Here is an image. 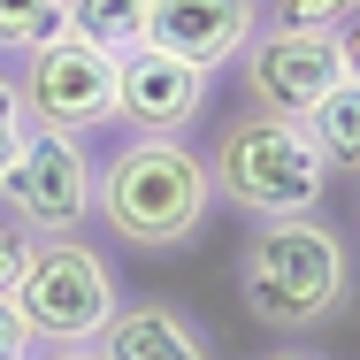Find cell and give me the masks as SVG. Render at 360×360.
I'll return each mask as SVG.
<instances>
[{"instance_id":"obj_2","label":"cell","mask_w":360,"mask_h":360,"mask_svg":"<svg viewBox=\"0 0 360 360\" xmlns=\"http://www.w3.org/2000/svg\"><path fill=\"white\" fill-rule=\"evenodd\" d=\"M92 215L108 238L139 245V253H176L192 245L215 215V184H207V153L192 139H123L92 169Z\"/></svg>"},{"instance_id":"obj_20","label":"cell","mask_w":360,"mask_h":360,"mask_svg":"<svg viewBox=\"0 0 360 360\" xmlns=\"http://www.w3.org/2000/svg\"><path fill=\"white\" fill-rule=\"evenodd\" d=\"M261 360H322V353H291V345H276V353H261Z\"/></svg>"},{"instance_id":"obj_18","label":"cell","mask_w":360,"mask_h":360,"mask_svg":"<svg viewBox=\"0 0 360 360\" xmlns=\"http://www.w3.org/2000/svg\"><path fill=\"white\" fill-rule=\"evenodd\" d=\"M31 360H108L100 345H31Z\"/></svg>"},{"instance_id":"obj_17","label":"cell","mask_w":360,"mask_h":360,"mask_svg":"<svg viewBox=\"0 0 360 360\" xmlns=\"http://www.w3.org/2000/svg\"><path fill=\"white\" fill-rule=\"evenodd\" d=\"M0 360H31V330H23V314L0 299Z\"/></svg>"},{"instance_id":"obj_6","label":"cell","mask_w":360,"mask_h":360,"mask_svg":"<svg viewBox=\"0 0 360 360\" xmlns=\"http://www.w3.org/2000/svg\"><path fill=\"white\" fill-rule=\"evenodd\" d=\"M0 222H15L31 238H77L92 222V153H84V139L31 131L15 146V161L0 176Z\"/></svg>"},{"instance_id":"obj_7","label":"cell","mask_w":360,"mask_h":360,"mask_svg":"<svg viewBox=\"0 0 360 360\" xmlns=\"http://www.w3.org/2000/svg\"><path fill=\"white\" fill-rule=\"evenodd\" d=\"M238 84H245V108L261 115H284L299 123L330 84H345V54L330 31H284V23H261L238 54Z\"/></svg>"},{"instance_id":"obj_19","label":"cell","mask_w":360,"mask_h":360,"mask_svg":"<svg viewBox=\"0 0 360 360\" xmlns=\"http://www.w3.org/2000/svg\"><path fill=\"white\" fill-rule=\"evenodd\" d=\"M338 54H345V77H360V15L338 31Z\"/></svg>"},{"instance_id":"obj_13","label":"cell","mask_w":360,"mask_h":360,"mask_svg":"<svg viewBox=\"0 0 360 360\" xmlns=\"http://www.w3.org/2000/svg\"><path fill=\"white\" fill-rule=\"evenodd\" d=\"M70 31V0H0V54H39Z\"/></svg>"},{"instance_id":"obj_4","label":"cell","mask_w":360,"mask_h":360,"mask_svg":"<svg viewBox=\"0 0 360 360\" xmlns=\"http://www.w3.org/2000/svg\"><path fill=\"white\" fill-rule=\"evenodd\" d=\"M31 330V345H100V330L115 322L123 291H115V269L108 253L77 230V238H39L31 245V269L8 299Z\"/></svg>"},{"instance_id":"obj_3","label":"cell","mask_w":360,"mask_h":360,"mask_svg":"<svg viewBox=\"0 0 360 360\" xmlns=\"http://www.w3.org/2000/svg\"><path fill=\"white\" fill-rule=\"evenodd\" d=\"M207 184L238 215L269 222V215H322L330 169H322V153L307 146L299 123L238 108V115H222L215 146H207Z\"/></svg>"},{"instance_id":"obj_9","label":"cell","mask_w":360,"mask_h":360,"mask_svg":"<svg viewBox=\"0 0 360 360\" xmlns=\"http://www.w3.org/2000/svg\"><path fill=\"white\" fill-rule=\"evenodd\" d=\"M253 31H261V0H153L146 8V46H161L207 77L222 62H238Z\"/></svg>"},{"instance_id":"obj_8","label":"cell","mask_w":360,"mask_h":360,"mask_svg":"<svg viewBox=\"0 0 360 360\" xmlns=\"http://www.w3.org/2000/svg\"><path fill=\"white\" fill-rule=\"evenodd\" d=\"M207 92L215 77L161 54V46H139L115 62V123H131V139H184L200 115H207Z\"/></svg>"},{"instance_id":"obj_5","label":"cell","mask_w":360,"mask_h":360,"mask_svg":"<svg viewBox=\"0 0 360 360\" xmlns=\"http://www.w3.org/2000/svg\"><path fill=\"white\" fill-rule=\"evenodd\" d=\"M15 92H23V123H31V131L92 139L100 123H115V54H100V46H84L77 31H62V39H46L39 54H23Z\"/></svg>"},{"instance_id":"obj_14","label":"cell","mask_w":360,"mask_h":360,"mask_svg":"<svg viewBox=\"0 0 360 360\" xmlns=\"http://www.w3.org/2000/svg\"><path fill=\"white\" fill-rule=\"evenodd\" d=\"M360 15V0H261V23H284V31H345Z\"/></svg>"},{"instance_id":"obj_16","label":"cell","mask_w":360,"mask_h":360,"mask_svg":"<svg viewBox=\"0 0 360 360\" xmlns=\"http://www.w3.org/2000/svg\"><path fill=\"white\" fill-rule=\"evenodd\" d=\"M31 230H15V222H0V299H15V284H23V269H31Z\"/></svg>"},{"instance_id":"obj_10","label":"cell","mask_w":360,"mask_h":360,"mask_svg":"<svg viewBox=\"0 0 360 360\" xmlns=\"http://www.w3.org/2000/svg\"><path fill=\"white\" fill-rule=\"evenodd\" d=\"M100 353L108 360H215V338L176 299H131L100 330Z\"/></svg>"},{"instance_id":"obj_11","label":"cell","mask_w":360,"mask_h":360,"mask_svg":"<svg viewBox=\"0 0 360 360\" xmlns=\"http://www.w3.org/2000/svg\"><path fill=\"white\" fill-rule=\"evenodd\" d=\"M299 131H307V146L322 153L330 176H360V77L330 84V92L299 115Z\"/></svg>"},{"instance_id":"obj_12","label":"cell","mask_w":360,"mask_h":360,"mask_svg":"<svg viewBox=\"0 0 360 360\" xmlns=\"http://www.w3.org/2000/svg\"><path fill=\"white\" fill-rule=\"evenodd\" d=\"M146 8L153 0H70V31L84 46H100V54H139L146 46Z\"/></svg>"},{"instance_id":"obj_15","label":"cell","mask_w":360,"mask_h":360,"mask_svg":"<svg viewBox=\"0 0 360 360\" xmlns=\"http://www.w3.org/2000/svg\"><path fill=\"white\" fill-rule=\"evenodd\" d=\"M31 139V123H23V92H15V77L0 70V176H8V161H15V146Z\"/></svg>"},{"instance_id":"obj_1","label":"cell","mask_w":360,"mask_h":360,"mask_svg":"<svg viewBox=\"0 0 360 360\" xmlns=\"http://www.w3.org/2000/svg\"><path fill=\"white\" fill-rule=\"evenodd\" d=\"M238 299L261 330L314 338L353 307V245L322 215H269L238 253Z\"/></svg>"}]
</instances>
